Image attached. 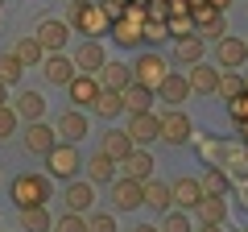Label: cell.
Here are the masks:
<instances>
[{"label":"cell","instance_id":"1","mask_svg":"<svg viewBox=\"0 0 248 232\" xmlns=\"http://www.w3.org/2000/svg\"><path fill=\"white\" fill-rule=\"evenodd\" d=\"M9 199L17 203V212H25V207H50L54 179H50V174H33V170H25V174H17V179L9 182Z\"/></svg>","mask_w":248,"mask_h":232},{"label":"cell","instance_id":"2","mask_svg":"<svg viewBox=\"0 0 248 232\" xmlns=\"http://www.w3.org/2000/svg\"><path fill=\"white\" fill-rule=\"evenodd\" d=\"M75 33L91 37V42H104V33H112V13L104 9V0H87V4H71L66 13Z\"/></svg>","mask_w":248,"mask_h":232},{"label":"cell","instance_id":"3","mask_svg":"<svg viewBox=\"0 0 248 232\" xmlns=\"http://www.w3.org/2000/svg\"><path fill=\"white\" fill-rule=\"evenodd\" d=\"M112 37L120 50H133V46H145V4H128L124 17L112 21Z\"/></svg>","mask_w":248,"mask_h":232},{"label":"cell","instance_id":"4","mask_svg":"<svg viewBox=\"0 0 248 232\" xmlns=\"http://www.w3.org/2000/svg\"><path fill=\"white\" fill-rule=\"evenodd\" d=\"M83 170V153H79V145H71V141H58L50 153H46V174L50 179H62V182H71L75 174Z\"/></svg>","mask_w":248,"mask_h":232},{"label":"cell","instance_id":"5","mask_svg":"<svg viewBox=\"0 0 248 232\" xmlns=\"http://www.w3.org/2000/svg\"><path fill=\"white\" fill-rule=\"evenodd\" d=\"M108 199H112V212H137L145 207V182L116 174V182H108Z\"/></svg>","mask_w":248,"mask_h":232},{"label":"cell","instance_id":"6","mask_svg":"<svg viewBox=\"0 0 248 232\" xmlns=\"http://www.w3.org/2000/svg\"><path fill=\"white\" fill-rule=\"evenodd\" d=\"M166 75H170L166 54H157V50L137 54V63H133V83H145V87H153V91H157L161 83H166Z\"/></svg>","mask_w":248,"mask_h":232},{"label":"cell","instance_id":"7","mask_svg":"<svg viewBox=\"0 0 248 232\" xmlns=\"http://www.w3.org/2000/svg\"><path fill=\"white\" fill-rule=\"evenodd\" d=\"M161 141L166 145H190L195 141V125L182 108H166L161 112Z\"/></svg>","mask_w":248,"mask_h":232},{"label":"cell","instance_id":"8","mask_svg":"<svg viewBox=\"0 0 248 232\" xmlns=\"http://www.w3.org/2000/svg\"><path fill=\"white\" fill-rule=\"evenodd\" d=\"M54 129H58V141H71V145H79L83 137L91 133V120H87V112L83 108H62L58 112V120H54Z\"/></svg>","mask_w":248,"mask_h":232},{"label":"cell","instance_id":"9","mask_svg":"<svg viewBox=\"0 0 248 232\" xmlns=\"http://www.w3.org/2000/svg\"><path fill=\"white\" fill-rule=\"evenodd\" d=\"M21 141H25V149H29V153L46 158V153L58 145V129H54L50 120H29V125L21 129Z\"/></svg>","mask_w":248,"mask_h":232},{"label":"cell","instance_id":"10","mask_svg":"<svg viewBox=\"0 0 248 232\" xmlns=\"http://www.w3.org/2000/svg\"><path fill=\"white\" fill-rule=\"evenodd\" d=\"M195 25H199V37H203V42H219V37H228V21H223V13L215 9V4H195Z\"/></svg>","mask_w":248,"mask_h":232},{"label":"cell","instance_id":"11","mask_svg":"<svg viewBox=\"0 0 248 232\" xmlns=\"http://www.w3.org/2000/svg\"><path fill=\"white\" fill-rule=\"evenodd\" d=\"M170 191H174V207H178V212H199V203L207 199L203 182H199V179H190V174L174 179V182H170Z\"/></svg>","mask_w":248,"mask_h":232},{"label":"cell","instance_id":"12","mask_svg":"<svg viewBox=\"0 0 248 232\" xmlns=\"http://www.w3.org/2000/svg\"><path fill=\"white\" fill-rule=\"evenodd\" d=\"M75 29H71V21H58V17H46L42 25H37V42L46 46V54H62L66 50V37H71Z\"/></svg>","mask_w":248,"mask_h":232},{"label":"cell","instance_id":"13","mask_svg":"<svg viewBox=\"0 0 248 232\" xmlns=\"http://www.w3.org/2000/svg\"><path fill=\"white\" fill-rule=\"evenodd\" d=\"M99 75H75L71 83H66V99H71V108H95L99 99Z\"/></svg>","mask_w":248,"mask_h":232},{"label":"cell","instance_id":"14","mask_svg":"<svg viewBox=\"0 0 248 232\" xmlns=\"http://www.w3.org/2000/svg\"><path fill=\"white\" fill-rule=\"evenodd\" d=\"M128 137H133L137 145L149 149L153 141H161V116H157V112H137V116H128Z\"/></svg>","mask_w":248,"mask_h":232},{"label":"cell","instance_id":"15","mask_svg":"<svg viewBox=\"0 0 248 232\" xmlns=\"http://www.w3.org/2000/svg\"><path fill=\"white\" fill-rule=\"evenodd\" d=\"M62 199H66V212H79V215L95 212V182L91 179H71Z\"/></svg>","mask_w":248,"mask_h":232},{"label":"cell","instance_id":"16","mask_svg":"<svg viewBox=\"0 0 248 232\" xmlns=\"http://www.w3.org/2000/svg\"><path fill=\"white\" fill-rule=\"evenodd\" d=\"M71 58H75V66H79V75H99V71H104V63H108V50H104V42L83 37L79 50H75Z\"/></svg>","mask_w":248,"mask_h":232},{"label":"cell","instance_id":"17","mask_svg":"<svg viewBox=\"0 0 248 232\" xmlns=\"http://www.w3.org/2000/svg\"><path fill=\"white\" fill-rule=\"evenodd\" d=\"M42 75H46V83H54V87H66V83L79 75V66H75V58L66 50L62 54H46V63H42Z\"/></svg>","mask_w":248,"mask_h":232},{"label":"cell","instance_id":"18","mask_svg":"<svg viewBox=\"0 0 248 232\" xmlns=\"http://www.w3.org/2000/svg\"><path fill=\"white\" fill-rule=\"evenodd\" d=\"M83 170H87V179L95 182V187H108V182H116V174H120V162L108 158L104 149H95L87 162H83Z\"/></svg>","mask_w":248,"mask_h":232},{"label":"cell","instance_id":"19","mask_svg":"<svg viewBox=\"0 0 248 232\" xmlns=\"http://www.w3.org/2000/svg\"><path fill=\"white\" fill-rule=\"evenodd\" d=\"M215 63L228 66V71H240V66L248 63V42H240V37H219L215 42Z\"/></svg>","mask_w":248,"mask_h":232},{"label":"cell","instance_id":"20","mask_svg":"<svg viewBox=\"0 0 248 232\" xmlns=\"http://www.w3.org/2000/svg\"><path fill=\"white\" fill-rule=\"evenodd\" d=\"M153 166H157L153 153L145 149V145H137V149L120 162V174H124V179H137V182H149V179H153Z\"/></svg>","mask_w":248,"mask_h":232},{"label":"cell","instance_id":"21","mask_svg":"<svg viewBox=\"0 0 248 232\" xmlns=\"http://www.w3.org/2000/svg\"><path fill=\"white\" fill-rule=\"evenodd\" d=\"M190 96H195L190 79H186V75H174V71H170V75H166V83L157 87V99H166V108H182Z\"/></svg>","mask_w":248,"mask_h":232},{"label":"cell","instance_id":"22","mask_svg":"<svg viewBox=\"0 0 248 232\" xmlns=\"http://www.w3.org/2000/svg\"><path fill=\"white\" fill-rule=\"evenodd\" d=\"M186 79H190V87H195L199 96H219L223 71H219V66H207V63H195L190 71H186Z\"/></svg>","mask_w":248,"mask_h":232},{"label":"cell","instance_id":"23","mask_svg":"<svg viewBox=\"0 0 248 232\" xmlns=\"http://www.w3.org/2000/svg\"><path fill=\"white\" fill-rule=\"evenodd\" d=\"M203 54H207V42H203L199 33L174 37V63H178V66H195V63H203Z\"/></svg>","mask_w":248,"mask_h":232},{"label":"cell","instance_id":"24","mask_svg":"<svg viewBox=\"0 0 248 232\" xmlns=\"http://www.w3.org/2000/svg\"><path fill=\"white\" fill-rule=\"evenodd\" d=\"M133 83V63H120V58H108L104 71H99V87L108 91H124Z\"/></svg>","mask_w":248,"mask_h":232},{"label":"cell","instance_id":"25","mask_svg":"<svg viewBox=\"0 0 248 232\" xmlns=\"http://www.w3.org/2000/svg\"><path fill=\"white\" fill-rule=\"evenodd\" d=\"M13 108H17V116L25 120V125H29V120H46V96H42V91H33V87L17 91Z\"/></svg>","mask_w":248,"mask_h":232},{"label":"cell","instance_id":"26","mask_svg":"<svg viewBox=\"0 0 248 232\" xmlns=\"http://www.w3.org/2000/svg\"><path fill=\"white\" fill-rule=\"evenodd\" d=\"M99 149L108 153V158H116V162H124L128 153L137 149V141L128 137V129H108L104 137H99Z\"/></svg>","mask_w":248,"mask_h":232},{"label":"cell","instance_id":"27","mask_svg":"<svg viewBox=\"0 0 248 232\" xmlns=\"http://www.w3.org/2000/svg\"><path fill=\"white\" fill-rule=\"evenodd\" d=\"M153 99H157L153 87H145V83H128V87H124V112H128V116L153 112Z\"/></svg>","mask_w":248,"mask_h":232},{"label":"cell","instance_id":"28","mask_svg":"<svg viewBox=\"0 0 248 232\" xmlns=\"http://www.w3.org/2000/svg\"><path fill=\"white\" fill-rule=\"evenodd\" d=\"M145 207H153L157 215L174 212V191H170V182H157V179L145 182Z\"/></svg>","mask_w":248,"mask_h":232},{"label":"cell","instance_id":"29","mask_svg":"<svg viewBox=\"0 0 248 232\" xmlns=\"http://www.w3.org/2000/svg\"><path fill=\"white\" fill-rule=\"evenodd\" d=\"M228 212H232L228 195H207L203 203H199V224H223Z\"/></svg>","mask_w":248,"mask_h":232},{"label":"cell","instance_id":"30","mask_svg":"<svg viewBox=\"0 0 248 232\" xmlns=\"http://www.w3.org/2000/svg\"><path fill=\"white\" fill-rule=\"evenodd\" d=\"M199 182H203L207 195H232V174H228L223 166H207Z\"/></svg>","mask_w":248,"mask_h":232},{"label":"cell","instance_id":"31","mask_svg":"<svg viewBox=\"0 0 248 232\" xmlns=\"http://www.w3.org/2000/svg\"><path fill=\"white\" fill-rule=\"evenodd\" d=\"M95 116L99 120H116V116H124V91H99V99H95Z\"/></svg>","mask_w":248,"mask_h":232},{"label":"cell","instance_id":"32","mask_svg":"<svg viewBox=\"0 0 248 232\" xmlns=\"http://www.w3.org/2000/svg\"><path fill=\"white\" fill-rule=\"evenodd\" d=\"M50 228H54L50 207H25L21 212V232H50Z\"/></svg>","mask_w":248,"mask_h":232},{"label":"cell","instance_id":"33","mask_svg":"<svg viewBox=\"0 0 248 232\" xmlns=\"http://www.w3.org/2000/svg\"><path fill=\"white\" fill-rule=\"evenodd\" d=\"M13 54H17L25 66H42L46 63V46L37 42V37H21V42L13 46Z\"/></svg>","mask_w":248,"mask_h":232},{"label":"cell","instance_id":"34","mask_svg":"<svg viewBox=\"0 0 248 232\" xmlns=\"http://www.w3.org/2000/svg\"><path fill=\"white\" fill-rule=\"evenodd\" d=\"M21 75H25V63H21L17 54H0V83H4V87H17L21 83Z\"/></svg>","mask_w":248,"mask_h":232},{"label":"cell","instance_id":"35","mask_svg":"<svg viewBox=\"0 0 248 232\" xmlns=\"http://www.w3.org/2000/svg\"><path fill=\"white\" fill-rule=\"evenodd\" d=\"M157 228H161V232H195V224H190V212H178V207H174V212L161 215Z\"/></svg>","mask_w":248,"mask_h":232},{"label":"cell","instance_id":"36","mask_svg":"<svg viewBox=\"0 0 248 232\" xmlns=\"http://www.w3.org/2000/svg\"><path fill=\"white\" fill-rule=\"evenodd\" d=\"M244 75H240V71H228V75H223V79H219V99H228V104H232V99H236V96H244Z\"/></svg>","mask_w":248,"mask_h":232},{"label":"cell","instance_id":"37","mask_svg":"<svg viewBox=\"0 0 248 232\" xmlns=\"http://www.w3.org/2000/svg\"><path fill=\"white\" fill-rule=\"evenodd\" d=\"M50 232H87V215L62 212V215H54V228H50Z\"/></svg>","mask_w":248,"mask_h":232},{"label":"cell","instance_id":"38","mask_svg":"<svg viewBox=\"0 0 248 232\" xmlns=\"http://www.w3.org/2000/svg\"><path fill=\"white\" fill-rule=\"evenodd\" d=\"M170 33H174V37L199 33V25H195V13H170Z\"/></svg>","mask_w":248,"mask_h":232},{"label":"cell","instance_id":"39","mask_svg":"<svg viewBox=\"0 0 248 232\" xmlns=\"http://www.w3.org/2000/svg\"><path fill=\"white\" fill-rule=\"evenodd\" d=\"M87 232H120L116 212H87Z\"/></svg>","mask_w":248,"mask_h":232},{"label":"cell","instance_id":"40","mask_svg":"<svg viewBox=\"0 0 248 232\" xmlns=\"http://www.w3.org/2000/svg\"><path fill=\"white\" fill-rule=\"evenodd\" d=\"M17 125H21L17 108H13V104H4V108H0V141H9V137L17 133Z\"/></svg>","mask_w":248,"mask_h":232},{"label":"cell","instance_id":"41","mask_svg":"<svg viewBox=\"0 0 248 232\" xmlns=\"http://www.w3.org/2000/svg\"><path fill=\"white\" fill-rule=\"evenodd\" d=\"M166 37H174L170 33V21H145V46H161Z\"/></svg>","mask_w":248,"mask_h":232},{"label":"cell","instance_id":"42","mask_svg":"<svg viewBox=\"0 0 248 232\" xmlns=\"http://www.w3.org/2000/svg\"><path fill=\"white\" fill-rule=\"evenodd\" d=\"M228 112H232V120H248V91L232 99V104H228Z\"/></svg>","mask_w":248,"mask_h":232},{"label":"cell","instance_id":"43","mask_svg":"<svg viewBox=\"0 0 248 232\" xmlns=\"http://www.w3.org/2000/svg\"><path fill=\"white\" fill-rule=\"evenodd\" d=\"M195 232H223V224H199Z\"/></svg>","mask_w":248,"mask_h":232},{"label":"cell","instance_id":"44","mask_svg":"<svg viewBox=\"0 0 248 232\" xmlns=\"http://www.w3.org/2000/svg\"><path fill=\"white\" fill-rule=\"evenodd\" d=\"M207 4H215L219 13H228V9H232V0H207Z\"/></svg>","mask_w":248,"mask_h":232},{"label":"cell","instance_id":"45","mask_svg":"<svg viewBox=\"0 0 248 232\" xmlns=\"http://www.w3.org/2000/svg\"><path fill=\"white\" fill-rule=\"evenodd\" d=\"M133 232H161V228H157V224H137Z\"/></svg>","mask_w":248,"mask_h":232},{"label":"cell","instance_id":"46","mask_svg":"<svg viewBox=\"0 0 248 232\" xmlns=\"http://www.w3.org/2000/svg\"><path fill=\"white\" fill-rule=\"evenodd\" d=\"M9 104V87H4V83H0V108Z\"/></svg>","mask_w":248,"mask_h":232},{"label":"cell","instance_id":"47","mask_svg":"<svg viewBox=\"0 0 248 232\" xmlns=\"http://www.w3.org/2000/svg\"><path fill=\"white\" fill-rule=\"evenodd\" d=\"M71 4H87V0H71Z\"/></svg>","mask_w":248,"mask_h":232},{"label":"cell","instance_id":"48","mask_svg":"<svg viewBox=\"0 0 248 232\" xmlns=\"http://www.w3.org/2000/svg\"><path fill=\"white\" fill-rule=\"evenodd\" d=\"M244 87H248V75H244Z\"/></svg>","mask_w":248,"mask_h":232},{"label":"cell","instance_id":"49","mask_svg":"<svg viewBox=\"0 0 248 232\" xmlns=\"http://www.w3.org/2000/svg\"><path fill=\"white\" fill-rule=\"evenodd\" d=\"M236 232H248V228H236Z\"/></svg>","mask_w":248,"mask_h":232},{"label":"cell","instance_id":"50","mask_svg":"<svg viewBox=\"0 0 248 232\" xmlns=\"http://www.w3.org/2000/svg\"><path fill=\"white\" fill-rule=\"evenodd\" d=\"M116 4H124V0H116Z\"/></svg>","mask_w":248,"mask_h":232},{"label":"cell","instance_id":"51","mask_svg":"<svg viewBox=\"0 0 248 232\" xmlns=\"http://www.w3.org/2000/svg\"><path fill=\"white\" fill-rule=\"evenodd\" d=\"M0 4H4V0H0Z\"/></svg>","mask_w":248,"mask_h":232}]
</instances>
